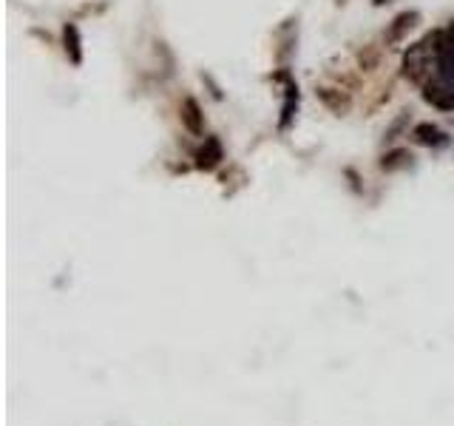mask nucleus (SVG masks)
Here are the masks:
<instances>
[{"label":"nucleus","instance_id":"obj_1","mask_svg":"<svg viewBox=\"0 0 454 426\" xmlns=\"http://www.w3.org/2000/svg\"><path fill=\"white\" fill-rule=\"evenodd\" d=\"M443 43H446V32H432L426 34L423 40H417L415 46L406 49L403 54V77L415 86H426L432 83V75L434 68H440V51H443Z\"/></svg>","mask_w":454,"mask_h":426},{"label":"nucleus","instance_id":"obj_2","mask_svg":"<svg viewBox=\"0 0 454 426\" xmlns=\"http://www.w3.org/2000/svg\"><path fill=\"white\" fill-rule=\"evenodd\" d=\"M316 97H318V103L330 111V114H335V117H344V114H349L352 111V91L346 89V86H318L316 89Z\"/></svg>","mask_w":454,"mask_h":426},{"label":"nucleus","instance_id":"obj_3","mask_svg":"<svg viewBox=\"0 0 454 426\" xmlns=\"http://www.w3.org/2000/svg\"><path fill=\"white\" fill-rule=\"evenodd\" d=\"M417 26H420V12H401V15H395V20L387 26L384 43H387L389 49H398V46L409 37V32H415Z\"/></svg>","mask_w":454,"mask_h":426},{"label":"nucleus","instance_id":"obj_4","mask_svg":"<svg viewBox=\"0 0 454 426\" xmlns=\"http://www.w3.org/2000/svg\"><path fill=\"white\" fill-rule=\"evenodd\" d=\"M193 160H196V168H199V171H213V168H219L221 160H224L221 142H219L216 136H205L202 148L193 154Z\"/></svg>","mask_w":454,"mask_h":426},{"label":"nucleus","instance_id":"obj_5","mask_svg":"<svg viewBox=\"0 0 454 426\" xmlns=\"http://www.w3.org/2000/svg\"><path fill=\"white\" fill-rule=\"evenodd\" d=\"M179 120H182V128L193 136H202L205 134V114H202V105L193 100V97H185L182 105H179Z\"/></svg>","mask_w":454,"mask_h":426},{"label":"nucleus","instance_id":"obj_6","mask_svg":"<svg viewBox=\"0 0 454 426\" xmlns=\"http://www.w3.org/2000/svg\"><path fill=\"white\" fill-rule=\"evenodd\" d=\"M423 100H426L432 108L454 111V89H451V86H443V83H426V86H423Z\"/></svg>","mask_w":454,"mask_h":426},{"label":"nucleus","instance_id":"obj_7","mask_svg":"<svg viewBox=\"0 0 454 426\" xmlns=\"http://www.w3.org/2000/svg\"><path fill=\"white\" fill-rule=\"evenodd\" d=\"M63 51L68 57L71 65H80L83 63V40H80V29L74 23L63 26Z\"/></svg>","mask_w":454,"mask_h":426},{"label":"nucleus","instance_id":"obj_8","mask_svg":"<svg viewBox=\"0 0 454 426\" xmlns=\"http://www.w3.org/2000/svg\"><path fill=\"white\" fill-rule=\"evenodd\" d=\"M412 139L417 142V146H423V148H437V146H443V142H446V134L437 125H432V122H417L412 128Z\"/></svg>","mask_w":454,"mask_h":426},{"label":"nucleus","instance_id":"obj_9","mask_svg":"<svg viewBox=\"0 0 454 426\" xmlns=\"http://www.w3.org/2000/svg\"><path fill=\"white\" fill-rule=\"evenodd\" d=\"M355 60H358V68H361V71H375V68H381L384 49H381V46H375V43H366V46H361V49H358Z\"/></svg>","mask_w":454,"mask_h":426},{"label":"nucleus","instance_id":"obj_10","mask_svg":"<svg viewBox=\"0 0 454 426\" xmlns=\"http://www.w3.org/2000/svg\"><path fill=\"white\" fill-rule=\"evenodd\" d=\"M409 165H412V154H409L406 148H392V151H387V154L381 157V171H387V174L403 171V168H409Z\"/></svg>","mask_w":454,"mask_h":426}]
</instances>
